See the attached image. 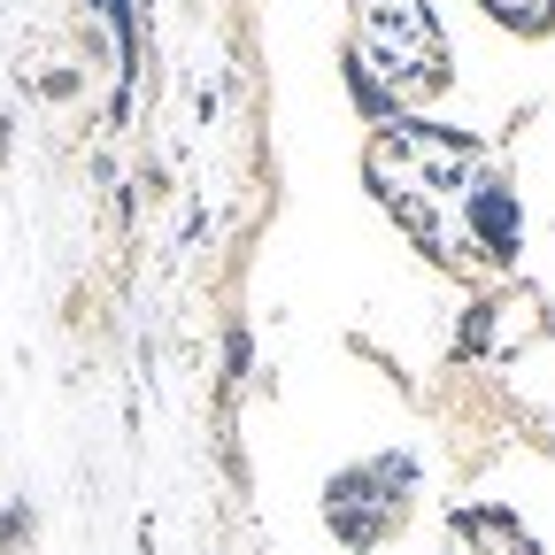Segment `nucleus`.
<instances>
[{"instance_id":"5","label":"nucleus","mask_w":555,"mask_h":555,"mask_svg":"<svg viewBox=\"0 0 555 555\" xmlns=\"http://www.w3.org/2000/svg\"><path fill=\"white\" fill-rule=\"evenodd\" d=\"M440 555H540V540H532L509 509H455Z\"/></svg>"},{"instance_id":"6","label":"nucleus","mask_w":555,"mask_h":555,"mask_svg":"<svg viewBox=\"0 0 555 555\" xmlns=\"http://www.w3.org/2000/svg\"><path fill=\"white\" fill-rule=\"evenodd\" d=\"M494 24H509V31H525V39H547L555 31V0H478Z\"/></svg>"},{"instance_id":"7","label":"nucleus","mask_w":555,"mask_h":555,"mask_svg":"<svg viewBox=\"0 0 555 555\" xmlns=\"http://www.w3.org/2000/svg\"><path fill=\"white\" fill-rule=\"evenodd\" d=\"M39 547V502H9L0 509V555H31Z\"/></svg>"},{"instance_id":"3","label":"nucleus","mask_w":555,"mask_h":555,"mask_svg":"<svg viewBox=\"0 0 555 555\" xmlns=\"http://www.w3.org/2000/svg\"><path fill=\"white\" fill-rule=\"evenodd\" d=\"M416 509V463L401 448L386 455H363V463H347L332 486H324V525L347 555H378Z\"/></svg>"},{"instance_id":"2","label":"nucleus","mask_w":555,"mask_h":555,"mask_svg":"<svg viewBox=\"0 0 555 555\" xmlns=\"http://www.w3.org/2000/svg\"><path fill=\"white\" fill-rule=\"evenodd\" d=\"M339 69L371 124H416L455 86V47L425 0H356L339 31Z\"/></svg>"},{"instance_id":"1","label":"nucleus","mask_w":555,"mask_h":555,"mask_svg":"<svg viewBox=\"0 0 555 555\" xmlns=\"http://www.w3.org/2000/svg\"><path fill=\"white\" fill-rule=\"evenodd\" d=\"M363 185L378 208L416 240L433 270L455 286H502L525 255V201L517 163L502 139H478L455 124H371L363 139Z\"/></svg>"},{"instance_id":"4","label":"nucleus","mask_w":555,"mask_h":555,"mask_svg":"<svg viewBox=\"0 0 555 555\" xmlns=\"http://www.w3.org/2000/svg\"><path fill=\"white\" fill-rule=\"evenodd\" d=\"M547 332H555L547 294L532 278H502V286H478V301H470V317L455 332V363H509L525 347H540Z\"/></svg>"}]
</instances>
